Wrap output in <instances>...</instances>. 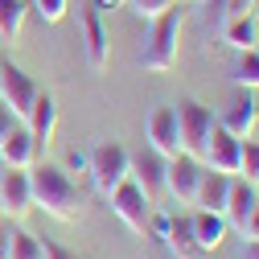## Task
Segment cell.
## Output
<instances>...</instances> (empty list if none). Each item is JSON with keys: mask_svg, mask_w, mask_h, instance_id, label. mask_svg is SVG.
Returning a JSON list of instances; mask_svg holds the SVG:
<instances>
[{"mask_svg": "<svg viewBox=\"0 0 259 259\" xmlns=\"http://www.w3.org/2000/svg\"><path fill=\"white\" fill-rule=\"evenodd\" d=\"M239 173H243V181H251L259 189V140H243V148H239Z\"/></svg>", "mask_w": 259, "mask_h": 259, "instance_id": "d4e9b609", "label": "cell"}, {"mask_svg": "<svg viewBox=\"0 0 259 259\" xmlns=\"http://www.w3.org/2000/svg\"><path fill=\"white\" fill-rule=\"evenodd\" d=\"M165 247L177 259H198V239H193V222L189 214H169V231H165Z\"/></svg>", "mask_w": 259, "mask_h": 259, "instance_id": "d6986e66", "label": "cell"}, {"mask_svg": "<svg viewBox=\"0 0 259 259\" xmlns=\"http://www.w3.org/2000/svg\"><path fill=\"white\" fill-rule=\"evenodd\" d=\"M255 119H259V107H255V99H251V91H247V87H235V99L226 103V111L218 115V127H226L231 136L247 140L251 127H255Z\"/></svg>", "mask_w": 259, "mask_h": 259, "instance_id": "7c38bea8", "label": "cell"}, {"mask_svg": "<svg viewBox=\"0 0 259 259\" xmlns=\"http://www.w3.org/2000/svg\"><path fill=\"white\" fill-rule=\"evenodd\" d=\"M243 239H259V202H255V210H251V218L243 222Z\"/></svg>", "mask_w": 259, "mask_h": 259, "instance_id": "f1b7e54d", "label": "cell"}, {"mask_svg": "<svg viewBox=\"0 0 259 259\" xmlns=\"http://www.w3.org/2000/svg\"><path fill=\"white\" fill-rule=\"evenodd\" d=\"M37 82L29 78L17 62H0V103H5L21 123H25V115L33 111V99H37Z\"/></svg>", "mask_w": 259, "mask_h": 259, "instance_id": "5b68a950", "label": "cell"}, {"mask_svg": "<svg viewBox=\"0 0 259 259\" xmlns=\"http://www.w3.org/2000/svg\"><path fill=\"white\" fill-rule=\"evenodd\" d=\"M0 210L9 218H25L33 210V189H29V169H9L0 173Z\"/></svg>", "mask_w": 259, "mask_h": 259, "instance_id": "30bf717a", "label": "cell"}, {"mask_svg": "<svg viewBox=\"0 0 259 259\" xmlns=\"http://www.w3.org/2000/svg\"><path fill=\"white\" fill-rule=\"evenodd\" d=\"M87 173H91L95 189L107 198L111 189H119L127 177H132V156H127V148L115 144V140H99L87 152Z\"/></svg>", "mask_w": 259, "mask_h": 259, "instance_id": "3957f363", "label": "cell"}, {"mask_svg": "<svg viewBox=\"0 0 259 259\" xmlns=\"http://www.w3.org/2000/svg\"><path fill=\"white\" fill-rule=\"evenodd\" d=\"M29 189H33V206L46 210L58 222H78L82 214V189L74 185L70 169L62 165H33L29 169Z\"/></svg>", "mask_w": 259, "mask_h": 259, "instance_id": "6da1fadb", "label": "cell"}, {"mask_svg": "<svg viewBox=\"0 0 259 259\" xmlns=\"http://www.w3.org/2000/svg\"><path fill=\"white\" fill-rule=\"evenodd\" d=\"M239 259H259V239H247L239 247Z\"/></svg>", "mask_w": 259, "mask_h": 259, "instance_id": "4dcf8cb0", "label": "cell"}, {"mask_svg": "<svg viewBox=\"0 0 259 259\" xmlns=\"http://www.w3.org/2000/svg\"><path fill=\"white\" fill-rule=\"evenodd\" d=\"M123 9H132L140 21H156L160 13H169V9H173V0H127Z\"/></svg>", "mask_w": 259, "mask_h": 259, "instance_id": "484cf974", "label": "cell"}, {"mask_svg": "<svg viewBox=\"0 0 259 259\" xmlns=\"http://www.w3.org/2000/svg\"><path fill=\"white\" fill-rule=\"evenodd\" d=\"M13 123H21V119H17V115H13V111H9L5 103H0V140H5V136L13 132Z\"/></svg>", "mask_w": 259, "mask_h": 259, "instance_id": "83f0119b", "label": "cell"}, {"mask_svg": "<svg viewBox=\"0 0 259 259\" xmlns=\"http://www.w3.org/2000/svg\"><path fill=\"white\" fill-rule=\"evenodd\" d=\"M173 5H181V0H173Z\"/></svg>", "mask_w": 259, "mask_h": 259, "instance_id": "836d02e7", "label": "cell"}, {"mask_svg": "<svg viewBox=\"0 0 259 259\" xmlns=\"http://www.w3.org/2000/svg\"><path fill=\"white\" fill-rule=\"evenodd\" d=\"M0 173H5V156H0Z\"/></svg>", "mask_w": 259, "mask_h": 259, "instance_id": "d6a6232c", "label": "cell"}, {"mask_svg": "<svg viewBox=\"0 0 259 259\" xmlns=\"http://www.w3.org/2000/svg\"><path fill=\"white\" fill-rule=\"evenodd\" d=\"M82 54H87L91 70H107V62H111V33H107L103 13L95 5L82 9Z\"/></svg>", "mask_w": 259, "mask_h": 259, "instance_id": "ba28073f", "label": "cell"}, {"mask_svg": "<svg viewBox=\"0 0 259 259\" xmlns=\"http://www.w3.org/2000/svg\"><path fill=\"white\" fill-rule=\"evenodd\" d=\"M251 13H255V0H206V17L218 29L231 17H251Z\"/></svg>", "mask_w": 259, "mask_h": 259, "instance_id": "7402d4cb", "label": "cell"}, {"mask_svg": "<svg viewBox=\"0 0 259 259\" xmlns=\"http://www.w3.org/2000/svg\"><path fill=\"white\" fill-rule=\"evenodd\" d=\"M255 202H259L255 185H251V181H243V177H231V189H226V210H222L226 226H235V231H243V222L251 218Z\"/></svg>", "mask_w": 259, "mask_h": 259, "instance_id": "9a60e30c", "label": "cell"}, {"mask_svg": "<svg viewBox=\"0 0 259 259\" xmlns=\"http://www.w3.org/2000/svg\"><path fill=\"white\" fill-rule=\"evenodd\" d=\"M132 181L140 185V193L148 202H160L165 198V156H156L152 148L132 156Z\"/></svg>", "mask_w": 259, "mask_h": 259, "instance_id": "5bb4252c", "label": "cell"}, {"mask_svg": "<svg viewBox=\"0 0 259 259\" xmlns=\"http://www.w3.org/2000/svg\"><path fill=\"white\" fill-rule=\"evenodd\" d=\"M226 189H231V177H226V173L202 169V181H198V198H193V206L222 214V210H226Z\"/></svg>", "mask_w": 259, "mask_h": 259, "instance_id": "ac0fdd59", "label": "cell"}, {"mask_svg": "<svg viewBox=\"0 0 259 259\" xmlns=\"http://www.w3.org/2000/svg\"><path fill=\"white\" fill-rule=\"evenodd\" d=\"M198 181H202V160L189 156V152H177L165 160V193H173L177 206H193L198 198Z\"/></svg>", "mask_w": 259, "mask_h": 259, "instance_id": "52a82bcc", "label": "cell"}, {"mask_svg": "<svg viewBox=\"0 0 259 259\" xmlns=\"http://www.w3.org/2000/svg\"><path fill=\"white\" fill-rule=\"evenodd\" d=\"M173 111H177V136H181V152H189V156H198V160H202V148H206L210 132L218 127V115H214L206 103H198V99H185V103H177Z\"/></svg>", "mask_w": 259, "mask_h": 259, "instance_id": "277c9868", "label": "cell"}, {"mask_svg": "<svg viewBox=\"0 0 259 259\" xmlns=\"http://www.w3.org/2000/svg\"><path fill=\"white\" fill-rule=\"evenodd\" d=\"M33 9H37V17H41L46 25H58L62 17H66L70 0H33Z\"/></svg>", "mask_w": 259, "mask_h": 259, "instance_id": "4316f807", "label": "cell"}, {"mask_svg": "<svg viewBox=\"0 0 259 259\" xmlns=\"http://www.w3.org/2000/svg\"><path fill=\"white\" fill-rule=\"evenodd\" d=\"M0 156H5L9 169H33L37 156H41V144L33 140V132L25 123H13V132L0 140Z\"/></svg>", "mask_w": 259, "mask_h": 259, "instance_id": "4fadbf2b", "label": "cell"}, {"mask_svg": "<svg viewBox=\"0 0 259 259\" xmlns=\"http://www.w3.org/2000/svg\"><path fill=\"white\" fill-rule=\"evenodd\" d=\"M107 202H111V214L127 226V231H136V235H144L148 231V214H152V202L140 193V185L127 177L119 189H111L107 193Z\"/></svg>", "mask_w": 259, "mask_h": 259, "instance_id": "8992f818", "label": "cell"}, {"mask_svg": "<svg viewBox=\"0 0 259 259\" xmlns=\"http://www.w3.org/2000/svg\"><path fill=\"white\" fill-rule=\"evenodd\" d=\"M231 82L247 87V91H259V50H243L239 54V62L231 66Z\"/></svg>", "mask_w": 259, "mask_h": 259, "instance_id": "603a6c76", "label": "cell"}, {"mask_svg": "<svg viewBox=\"0 0 259 259\" xmlns=\"http://www.w3.org/2000/svg\"><path fill=\"white\" fill-rule=\"evenodd\" d=\"M66 169H78V173H87V152H78V148H74V152L66 156Z\"/></svg>", "mask_w": 259, "mask_h": 259, "instance_id": "f546056e", "label": "cell"}, {"mask_svg": "<svg viewBox=\"0 0 259 259\" xmlns=\"http://www.w3.org/2000/svg\"><path fill=\"white\" fill-rule=\"evenodd\" d=\"M239 148L243 140L231 136L226 127H214L206 148H202V169H214V173H226V177H239Z\"/></svg>", "mask_w": 259, "mask_h": 259, "instance_id": "9c48e42d", "label": "cell"}, {"mask_svg": "<svg viewBox=\"0 0 259 259\" xmlns=\"http://www.w3.org/2000/svg\"><path fill=\"white\" fill-rule=\"evenodd\" d=\"M25 29V0H0V37H17Z\"/></svg>", "mask_w": 259, "mask_h": 259, "instance_id": "cb8c5ba5", "label": "cell"}, {"mask_svg": "<svg viewBox=\"0 0 259 259\" xmlns=\"http://www.w3.org/2000/svg\"><path fill=\"white\" fill-rule=\"evenodd\" d=\"M181 21H185V17H181V9H177V5L152 21V29H148V41H144V54H140L144 70H152V74H165V70H173V66H177Z\"/></svg>", "mask_w": 259, "mask_h": 259, "instance_id": "7a4b0ae2", "label": "cell"}, {"mask_svg": "<svg viewBox=\"0 0 259 259\" xmlns=\"http://www.w3.org/2000/svg\"><path fill=\"white\" fill-rule=\"evenodd\" d=\"M222 41L231 46L235 54L255 50V46H259V25H255V13H251V17H231V21L222 25Z\"/></svg>", "mask_w": 259, "mask_h": 259, "instance_id": "ffe728a7", "label": "cell"}, {"mask_svg": "<svg viewBox=\"0 0 259 259\" xmlns=\"http://www.w3.org/2000/svg\"><path fill=\"white\" fill-rule=\"evenodd\" d=\"M189 222H193V239H198V251H202V255L214 251V247H222L226 231H231V226H226V218L214 214V210H193Z\"/></svg>", "mask_w": 259, "mask_h": 259, "instance_id": "e0dca14e", "label": "cell"}, {"mask_svg": "<svg viewBox=\"0 0 259 259\" xmlns=\"http://www.w3.org/2000/svg\"><path fill=\"white\" fill-rule=\"evenodd\" d=\"M5 259H46V247H41L37 235H29V231H13V226H9Z\"/></svg>", "mask_w": 259, "mask_h": 259, "instance_id": "44dd1931", "label": "cell"}, {"mask_svg": "<svg viewBox=\"0 0 259 259\" xmlns=\"http://www.w3.org/2000/svg\"><path fill=\"white\" fill-rule=\"evenodd\" d=\"M148 148L156 156H177L181 152V136H177V111L173 107H156L148 115Z\"/></svg>", "mask_w": 259, "mask_h": 259, "instance_id": "8fae6325", "label": "cell"}, {"mask_svg": "<svg viewBox=\"0 0 259 259\" xmlns=\"http://www.w3.org/2000/svg\"><path fill=\"white\" fill-rule=\"evenodd\" d=\"M25 127L33 132V140H37L41 148L54 140V127H58V103H54V95L41 91L37 99H33V111L25 115Z\"/></svg>", "mask_w": 259, "mask_h": 259, "instance_id": "2e32d148", "label": "cell"}, {"mask_svg": "<svg viewBox=\"0 0 259 259\" xmlns=\"http://www.w3.org/2000/svg\"><path fill=\"white\" fill-rule=\"evenodd\" d=\"M91 5H95V9H99V13H103V9H123V5H127V0H91Z\"/></svg>", "mask_w": 259, "mask_h": 259, "instance_id": "1f68e13d", "label": "cell"}]
</instances>
